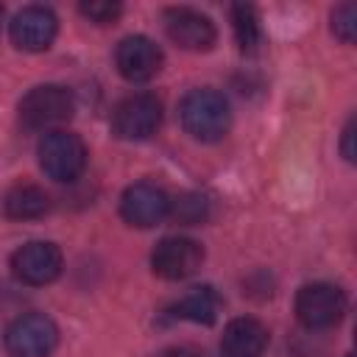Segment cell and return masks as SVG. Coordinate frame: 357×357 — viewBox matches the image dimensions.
I'll return each instance as SVG.
<instances>
[{"label": "cell", "mask_w": 357, "mask_h": 357, "mask_svg": "<svg viewBox=\"0 0 357 357\" xmlns=\"http://www.w3.org/2000/svg\"><path fill=\"white\" fill-rule=\"evenodd\" d=\"M181 114V126L190 137L201 139V142H215L220 139L229 126H231V112H229V100L223 98V92L201 86V89H190L181 98L178 106Z\"/></svg>", "instance_id": "6da1fadb"}, {"label": "cell", "mask_w": 357, "mask_h": 357, "mask_svg": "<svg viewBox=\"0 0 357 357\" xmlns=\"http://www.w3.org/2000/svg\"><path fill=\"white\" fill-rule=\"evenodd\" d=\"M75 100L73 92L61 84H39L28 89L20 100V123L31 131L53 128L73 117Z\"/></svg>", "instance_id": "7a4b0ae2"}, {"label": "cell", "mask_w": 357, "mask_h": 357, "mask_svg": "<svg viewBox=\"0 0 357 357\" xmlns=\"http://www.w3.org/2000/svg\"><path fill=\"white\" fill-rule=\"evenodd\" d=\"M36 156L53 181H75L86 167V145L73 131H47L36 145Z\"/></svg>", "instance_id": "3957f363"}, {"label": "cell", "mask_w": 357, "mask_h": 357, "mask_svg": "<svg viewBox=\"0 0 357 357\" xmlns=\"http://www.w3.org/2000/svg\"><path fill=\"white\" fill-rule=\"evenodd\" d=\"M11 357H50L59 343V326L45 312H22L3 332Z\"/></svg>", "instance_id": "277c9868"}, {"label": "cell", "mask_w": 357, "mask_h": 357, "mask_svg": "<svg viewBox=\"0 0 357 357\" xmlns=\"http://www.w3.org/2000/svg\"><path fill=\"white\" fill-rule=\"evenodd\" d=\"M346 307V293L329 282H312L296 293V315L307 329H329L340 324Z\"/></svg>", "instance_id": "5b68a950"}, {"label": "cell", "mask_w": 357, "mask_h": 357, "mask_svg": "<svg viewBox=\"0 0 357 357\" xmlns=\"http://www.w3.org/2000/svg\"><path fill=\"white\" fill-rule=\"evenodd\" d=\"M162 126V103L151 92H137L123 98L112 112V131L120 139H148Z\"/></svg>", "instance_id": "8992f818"}, {"label": "cell", "mask_w": 357, "mask_h": 357, "mask_svg": "<svg viewBox=\"0 0 357 357\" xmlns=\"http://www.w3.org/2000/svg\"><path fill=\"white\" fill-rule=\"evenodd\" d=\"M61 265H64L61 248L47 240H31L11 254V273L31 287H42L59 279Z\"/></svg>", "instance_id": "52a82bcc"}, {"label": "cell", "mask_w": 357, "mask_h": 357, "mask_svg": "<svg viewBox=\"0 0 357 357\" xmlns=\"http://www.w3.org/2000/svg\"><path fill=\"white\" fill-rule=\"evenodd\" d=\"M204 262V248L201 243L190 240V237H165L156 243L153 254H151V268L156 276L167 279V282H178L192 276Z\"/></svg>", "instance_id": "ba28073f"}, {"label": "cell", "mask_w": 357, "mask_h": 357, "mask_svg": "<svg viewBox=\"0 0 357 357\" xmlns=\"http://www.w3.org/2000/svg\"><path fill=\"white\" fill-rule=\"evenodd\" d=\"M120 215L137 229H151L170 215V195L151 181H137L126 187L120 198Z\"/></svg>", "instance_id": "9c48e42d"}, {"label": "cell", "mask_w": 357, "mask_h": 357, "mask_svg": "<svg viewBox=\"0 0 357 357\" xmlns=\"http://www.w3.org/2000/svg\"><path fill=\"white\" fill-rule=\"evenodd\" d=\"M56 31H59V20L45 6H25L8 22L11 42L20 50H28V53L47 50L53 45V39H56Z\"/></svg>", "instance_id": "30bf717a"}, {"label": "cell", "mask_w": 357, "mask_h": 357, "mask_svg": "<svg viewBox=\"0 0 357 357\" xmlns=\"http://www.w3.org/2000/svg\"><path fill=\"white\" fill-rule=\"evenodd\" d=\"M114 61H117V70L126 81L142 84V81H151L162 70L165 56H162V47L153 39L137 33V36H126L117 45Z\"/></svg>", "instance_id": "8fae6325"}, {"label": "cell", "mask_w": 357, "mask_h": 357, "mask_svg": "<svg viewBox=\"0 0 357 357\" xmlns=\"http://www.w3.org/2000/svg\"><path fill=\"white\" fill-rule=\"evenodd\" d=\"M165 31L167 36L187 47V50H209L218 39V31L212 20L190 6H173L165 11Z\"/></svg>", "instance_id": "7c38bea8"}, {"label": "cell", "mask_w": 357, "mask_h": 357, "mask_svg": "<svg viewBox=\"0 0 357 357\" xmlns=\"http://www.w3.org/2000/svg\"><path fill=\"white\" fill-rule=\"evenodd\" d=\"M268 329L257 318H234L226 324L220 337L223 357H262L268 349Z\"/></svg>", "instance_id": "4fadbf2b"}, {"label": "cell", "mask_w": 357, "mask_h": 357, "mask_svg": "<svg viewBox=\"0 0 357 357\" xmlns=\"http://www.w3.org/2000/svg\"><path fill=\"white\" fill-rule=\"evenodd\" d=\"M170 315L192 324H215L220 315V296L212 284H198L170 307Z\"/></svg>", "instance_id": "5bb4252c"}, {"label": "cell", "mask_w": 357, "mask_h": 357, "mask_svg": "<svg viewBox=\"0 0 357 357\" xmlns=\"http://www.w3.org/2000/svg\"><path fill=\"white\" fill-rule=\"evenodd\" d=\"M50 209V198L42 187L36 184H14L6 195H3V212L14 220H31V218H42Z\"/></svg>", "instance_id": "9a60e30c"}, {"label": "cell", "mask_w": 357, "mask_h": 357, "mask_svg": "<svg viewBox=\"0 0 357 357\" xmlns=\"http://www.w3.org/2000/svg\"><path fill=\"white\" fill-rule=\"evenodd\" d=\"M231 25H234L240 50H254L259 45L262 31H259V17H257L254 6H245V3L231 6Z\"/></svg>", "instance_id": "2e32d148"}, {"label": "cell", "mask_w": 357, "mask_h": 357, "mask_svg": "<svg viewBox=\"0 0 357 357\" xmlns=\"http://www.w3.org/2000/svg\"><path fill=\"white\" fill-rule=\"evenodd\" d=\"M170 215L178 223H187V226L204 223L209 218V201L204 195H198V192H187V195L170 201Z\"/></svg>", "instance_id": "e0dca14e"}, {"label": "cell", "mask_w": 357, "mask_h": 357, "mask_svg": "<svg viewBox=\"0 0 357 357\" xmlns=\"http://www.w3.org/2000/svg\"><path fill=\"white\" fill-rule=\"evenodd\" d=\"M332 33L346 45L354 42V36H357V8H354V3H343L332 11Z\"/></svg>", "instance_id": "ac0fdd59"}, {"label": "cell", "mask_w": 357, "mask_h": 357, "mask_svg": "<svg viewBox=\"0 0 357 357\" xmlns=\"http://www.w3.org/2000/svg\"><path fill=\"white\" fill-rule=\"evenodd\" d=\"M78 11H81L86 20L98 22V25H109V22H114V20L120 17L123 6H120V3H112V0H89V3H81Z\"/></svg>", "instance_id": "d6986e66"}, {"label": "cell", "mask_w": 357, "mask_h": 357, "mask_svg": "<svg viewBox=\"0 0 357 357\" xmlns=\"http://www.w3.org/2000/svg\"><path fill=\"white\" fill-rule=\"evenodd\" d=\"M351 142H354V117H349V123L340 134V153L346 162H354V145Z\"/></svg>", "instance_id": "ffe728a7"}, {"label": "cell", "mask_w": 357, "mask_h": 357, "mask_svg": "<svg viewBox=\"0 0 357 357\" xmlns=\"http://www.w3.org/2000/svg\"><path fill=\"white\" fill-rule=\"evenodd\" d=\"M156 357H201L195 349H187V346H170V349H162Z\"/></svg>", "instance_id": "44dd1931"}, {"label": "cell", "mask_w": 357, "mask_h": 357, "mask_svg": "<svg viewBox=\"0 0 357 357\" xmlns=\"http://www.w3.org/2000/svg\"><path fill=\"white\" fill-rule=\"evenodd\" d=\"M0 14H3V6H0Z\"/></svg>", "instance_id": "7402d4cb"}]
</instances>
